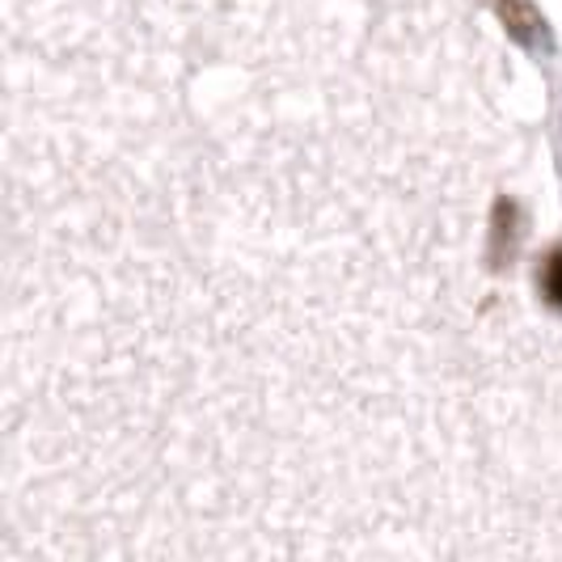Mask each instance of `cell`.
Listing matches in <instances>:
<instances>
[{
  "instance_id": "cell-1",
  "label": "cell",
  "mask_w": 562,
  "mask_h": 562,
  "mask_svg": "<svg viewBox=\"0 0 562 562\" xmlns=\"http://www.w3.org/2000/svg\"><path fill=\"white\" fill-rule=\"evenodd\" d=\"M499 18H504V30L525 43V47H541L546 43V18L533 9V0H495Z\"/></svg>"
},
{
  "instance_id": "cell-2",
  "label": "cell",
  "mask_w": 562,
  "mask_h": 562,
  "mask_svg": "<svg viewBox=\"0 0 562 562\" xmlns=\"http://www.w3.org/2000/svg\"><path fill=\"white\" fill-rule=\"evenodd\" d=\"M491 258H495V262H491V267H504V262H499V258H504V241L507 246H512V250H516V237H520V207H516V203H512V199H499V203H495V221H491Z\"/></svg>"
},
{
  "instance_id": "cell-3",
  "label": "cell",
  "mask_w": 562,
  "mask_h": 562,
  "mask_svg": "<svg viewBox=\"0 0 562 562\" xmlns=\"http://www.w3.org/2000/svg\"><path fill=\"white\" fill-rule=\"evenodd\" d=\"M537 292L550 310L562 313V246H550L546 258L537 262Z\"/></svg>"
}]
</instances>
